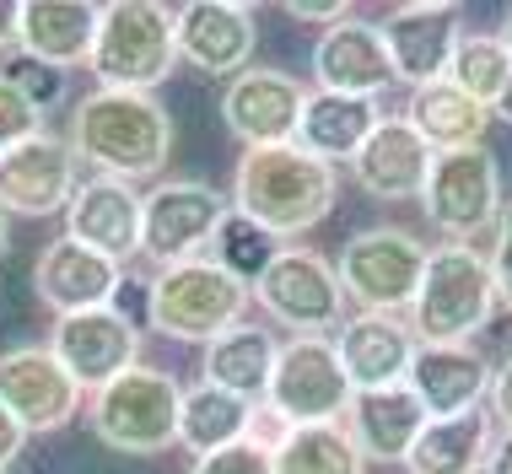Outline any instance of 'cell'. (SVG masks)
Masks as SVG:
<instances>
[{
  "label": "cell",
  "instance_id": "34",
  "mask_svg": "<svg viewBox=\"0 0 512 474\" xmlns=\"http://www.w3.org/2000/svg\"><path fill=\"white\" fill-rule=\"evenodd\" d=\"M17 87L27 103L38 108V114H49V108H60L65 103V92H71V81H65V71H54V65H38V60H27V54H11L6 60V71H0Z\"/></svg>",
  "mask_w": 512,
  "mask_h": 474
},
{
  "label": "cell",
  "instance_id": "42",
  "mask_svg": "<svg viewBox=\"0 0 512 474\" xmlns=\"http://www.w3.org/2000/svg\"><path fill=\"white\" fill-rule=\"evenodd\" d=\"M17 11H22V0L17 6L0 0V54H17Z\"/></svg>",
  "mask_w": 512,
  "mask_h": 474
},
{
  "label": "cell",
  "instance_id": "12",
  "mask_svg": "<svg viewBox=\"0 0 512 474\" xmlns=\"http://www.w3.org/2000/svg\"><path fill=\"white\" fill-rule=\"evenodd\" d=\"M313 87H302L292 71L275 65H248L243 76H232L221 87V124L232 141H243V151L259 146H292L308 114Z\"/></svg>",
  "mask_w": 512,
  "mask_h": 474
},
{
  "label": "cell",
  "instance_id": "41",
  "mask_svg": "<svg viewBox=\"0 0 512 474\" xmlns=\"http://www.w3.org/2000/svg\"><path fill=\"white\" fill-rule=\"evenodd\" d=\"M22 448H27V431L17 426V415L0 404V469H11L22 458Z\"/></svg>",
  "mask_w": 512,
  "mask_h": 474
},
{
  "label": "cell",
  "instance_id": "4",
  "mask_svg": "<svg viewBox=\"0 0 512 474\" xmlns=\"http://www.w3.org/2000/svg\"><path fill=\"white\" fill-rule=\"evenodd\" d=\"M178 65V6L162 0H108L87 71L103 92H157Z\"/></svg>",
  "mask_w": 512,
  "mask_h": 474
},
{
  "label": "cell",
  "instance_id": "1",
  "mask_svg": "<svg viewBox=\"0 0 512 474\" xmlns=\"http://www.w3.org/2000/svg\"><path fill=\"white\" fill-rule=\"evenodd\" d=\"M65 141H71L76 162H87L98 178L146 184V178H162V167L173 162L178 130L157 97L92 87L87 97H76Z\"/></svg>",
  "mask_w": 512,
  "mask_h": 474
},
{
  "label": "cell",
  "instance_id": "13",
  "mask_svg": "<svg viewBox=\"0 0 512 474\" xmlns=\"http://www.w3.org/2000/svg\"><path fill=\"white\" fill-rule=\"evenodd\" d=\"M81 388L49 345H11L0 351V404L17 415L27 437H49L65 431L81 415Z\"/></svg>",
  "mask_w": 512,
  "mask_h": 474
},
{
  "label": "cell",
  "instance_id": "16",
  "mask_svg": "<svg viewBox=\"0 0 512 474\" xmlns=\"http://www.w3.org/2000/svg\"><path fill=\"white\" fill-rule=\"evenodd\" d=\"M49 351L60 356V367L71 372L87 394H98L103 383H114L130 367H141V329L124 324L114 308L71 313V318H54Z\"/></svg>",
  "mask_w": 512,
  "mask_h": 474
},
{
  "label": "cell",
  "instance_id": "47",
  "mask_svg": "<svg viewBox=\"0 0 512 474\" xmlns=\"http://www.w3.org/2000/svg\"><path fill=\"white\" fill-rule=\"evenodd\" d=\"M0 474H11V469H0Z\"/></svg>",
  "mask_w": 512,
  "mask_h": 474
},
{
  "label": "cell",
  "instance_id": "11",
  "mask_svg": "<svg viewBox=\"0 0 512 474\" xmlns=\"http://www.w3.org/2000/svg\"><path fill=\"white\" fill-rule=\"evenodd\" d=\"M232 216V194H221L205 178H162L146 189V216H141V259L151 270L205 259L216 248L221 221Z\"/></svg>",
  "mask_w": 512,
  "mask_h": 474
},
{
  "label": "cell",
  "instance_id": "25",
  "mask_svg": "<svg viewBox=\"0 0 512 474\" xmlns=\"http://www.w3.org/2000/svg\"><path fill=\"white\" fill-rule=\"evenodd\" d=\"M345 431H351V442L362 448L367 464H405L415 437L426 431V410L405 383L399 388H372V394L351 399Z\"/></svg>",
  "mask_w": 512,
  "mask_h": 474
},
{
  "label": "cell",
  "instance_id": "40",
  "mask_svg": "<svg viewBox=\"0 0 512 474\" xmlns=\"http://www.w3.org/2000/svg\"><path fill=\"white\" fill-rule=\"evenodd\" d=\"M286 17L292 22H318V27H335L351 17V6L345 0H286Z\"/></svg>",
  "mask_w": 512,
  "mask_h": 474
},
{
  "label": "cell",
  "instance_id": "32",
  "mask_svg": "<svg viewBox=\"0 0 512 474\" xmlns=\"http://www.w3.org/2000/svg\"><path fill=\"white\" fill-rule=\"evenodd\" d=\"M448 81L459 92H469L475 103L496 108V97L512 81V49L502 44V33H469L464 27L459 49H453V65H448Z\"/></svg>",
  "mask_w": 512,
  "mask_h": 474
},
{
  "label": "cell",
  "instance_id": "10",
  "mask_svg": "<svg viewBox=\"0 0 512 474\" xmlns=\"http://www.w3.org/2000/svg\"><path fill=\"white\" fill-rule=\"evenodd\" d=\"M351 399H356V388L340 367L335 334H292V340H281L270 394H265V410L275 421L281 426H340Z\"/></svg>",
  "mask_w": 512,
  "mask_h": 474
},
{
  "label": "cell",
  "instance_id": "2",
  "mask_svg": "<svg viewBox=\"0 0 512 474\" xmlns=\"http://www.w3.org/2000/svg\"><path fill=\"white\" fill-rule=\"evenodd\" d=\"M340 205V167L292 146L243 151L232 167V211L259 221L275 243H297L318 232Z\"/></svg>",
  "mask_w": 512,
  "mask_h": 474
},
{
  "label": "cell",
  "instance_id": "21",
  "mask_svg": "<svg viewBox=\"0 0 512 474\" xmlns=\"http://www.w3.org/2000/svg\"><path fill=\"white\" fill-rule=\"evenodd\" d=\"M335 351L356 394H372V388H399L410 378L421 340H415L410 318L399 313H351L335 329Z\"/></svg>",
  "mask_w": 512,
  "mask_h": 474
},
{
  "label": "cell",
  "instance_id": "38",
  "mask_svg": "<svg viewBox=\"0 0 512 474\" xmlns=\"http://www.w3.org/2000/svg\"><path fill=\"white\" fill-rule=\"evenodd\" d=\"M108 308H114L124 324H135V329H151V275L141 281V275H130L124 270V281L114 286V297H108Z\"/></svg>",
  "mask_w": 512,
  "mask_h": 474
},
{
  "label": "cell",
  "instance_id": "35",
  "mask_svg": "<svg viewBox=\"0 0 512 474\" xmlns=\"http://www.w3.org/2000/svg\"><path fill=\"white\" fill-rule=\"evenodd\" d=\"M189 474H275V448H270V437L248 431L243 442H232V448L195 458V469H189Z\"/></svg>",
  "mask_w": 512,
  "mask_h": 474
},
{
  "label": "cell",
  "instance_id": "19",
  "mask_svg": "<svg viewBox=\"0 0 512 474\" xmlns=\"http://www.w3.org/2000/svg\"><path fill=\"white\" fill-rule=\"evenodd\" d=\"M308 71H313V92L367 97V103H378L394 81L378 22H362V17H345L335 27H324L313 54H308Z\"/></svg>",
  "mask_w": 512,
  "mask_h": 474
},
{
  "label": "cell",
  "instance_id": "17",
  "mask_svg": "<svg viewBox=\"0 0 512 474\" xmlns=\"http://www.w3.org/2000/svg\"><path fill=\"white\" fill-rule=\"evenodd\" d=\"M378 33H383V49H389L394 81L432 87V81H448V65H453V49H459L464 27H459V6L410 0V6H394L378 22Z\"/></svg>",
  "mask_w": 512,
  "mask_h": 474
},
{
  "label": "cell",
  "instance_id": "14",
  "mask_svg": "<svg viewBox=\"0 0 512 474\" xmlns=\"http://www.w3.org/2000/svg\"><path fill=\"white\" fill-rule=\"evenodd\" d=\"M76 151L65 135L38 130L27 135L22 146H11L0 157V211L6 216H27V221H44V216H65L76 194Z\"/></svg>",
  "mask_w": 512,
  "mask_h": 474
},
{
  "label": "cell",
  "instance_id": "33",
  "mask_svg": "<svg viewBox=\"0 0 512 474\" xmlns=\"http://www.w3.org/2000/svg\"><path fill=\"white\" fill-rule=\"evenodd\" d=\"M286 243H275V237L259 227V221H248V216H238L232 211L227 221H221V232H216V248H211V259L221 264V270H232L238 281H248L254 286L259 275H265V264L281 254Z\"/></svg>",
  "mask_w": 512,
  "mask_h": 474
},
{
  "label": "cell",
  "instance_id": "46",
  "mask_svg": "<svg viewBox=\"0 0 512 474\" xmlns=\"http://www.w3.org/2000/svg\"><path fill=\"white\" fill-rule=\"evenodd\" d=\"M502 44L512 49V11H507V22H502Z\"/></svg>",
  "mask_w": 512,
  "mask_h": 474
},
{
  "label": "cell",
  "instance_id": "39",
  "mask_svg": "<svg viewBox=\"0 0 512 474\" xmlns=\"http://www.w3.org/2000/svg\"><path fill=\"white\" fill-rule=\"evenodd\" d=\"M486 410H491L496 431H512V356H507V361H496V372H491V394H486Z\"/></svg>",
  "mask_w": 512,
  "mask_h": 474
},
{
  "label": "cell",
  "instance_id": "3",
  "mask_svg": "<svg viewBox=\"0 0 512 474\" xmlns=\"http://www.w3.org/2000/svg\"><path fill=\"white\" fill-rule=\"evenodd\" d=\"M502 313L491 259L475 243H437L410 302V329L421 345H475V334Z\"/></svg>",
  "mask_w": 512,
  "mask_h": 474
},
{
  "label": "cell",
  "instance_id": "36",
  "mask_svg": "<svg viewBox=\"0 0 512 474\" xmlns=\"http://www.w3.org/2000/svg\"><path fill=\"white\" fill-rule=\"evenodd\" d=\"M38 130H44V114L0 76V157H6L11 146H22L27 135H38Z\"/></svg>",
  "mask_w": 512,
  "mask_h": 474
},
{
  "label": "cell",
  "instance_id": "28",
  "mask_svg": "<svg viewBox=\"0 0 512 474\" xmlns=\"http://www.w3.org/2000/svg\"><path fill=\"white\" fill-rule=\"evenodd\" d=\"M383 124V108L367 97H335V92H313L308 114H302L297 146L308 157L329 162V167H351L356 151L367 146V135Z\"/></svg>",
  "mask_w": 512,
  "mask_h": 474
},
{
  "label": "cell",
  "instance_id": "20",
  "mask_svg": "<svg viewBox=\"0 0 512 474\" xmlns=\"http://www.w3.org/2000/svg\"><path fill=\"white\" fill-rule=\"evenodd\" d=\"M496 361L480 345H421L410 361L405 388L421 399L426 421H453V415L486 410Z\"/></svg>",
  "mask_w": 512,
  "mask_h": 474
},
{
  "label": "cell",
  "instance_id": "43",
  "mask_svg": "<svg viewBox=\"0 0 512 474\" xmlns=\"http://www.w3.org/2000/svg\"><path fill=\"white\" fill-rule=\"evenodd\" d=\"M486 474H512V431H502V437H496V448H491V458H486Z\"/></svg>",
  "mask_w": 512,
  "mask_h": 474
},
{
  "label": "cell",
  "instance_id": "8",
  "mask_svg": "<svg viewBox=\"0 0 512 474\" xmlns=\"http://www.w3.org/2000/svg\"><path fill=\"white\" fill-rule=\"evenodd\" d=\"M426 227H432L442 243H475L496 232L502 221V162H496L491 146H469V151H442L432 162V178H426L421 200Z\"/></svg>",
  "mask_w": 512,
  "mask_h": 474
},
{
  "label": "cell",
  "instance_id": "30",
  "mask_svg": "<svg viewBox=\"0 0 512 474\" xmlns=\"http://www.w3.org/2000/svg\"><path fill=\"white\" fill-rule=\"evenodd\" d=\"M259 421V404H243L232 394H221V388L211 383H195L184 388V421H178V448H189L195 458L205 453H221L232 448V442H243L248 431H254Z\"/></svg>",
  "mask_w": 512,
  "mask_h": 474
},
{
  "label": "cell",
  "instance_id": "24",
  "mask_svg": "<svg viewBox=\"0 0 512 474\" xmlns=\"http://www.w3.org/2000/svg\"><path fill=\"white\" fill-rule=\"evenodd\" d=\"M103 6L92 0H22L17 11V54L54 71H76L92 60Z\"/></svg>",
  "mask_w": 512,
  "mask_h": 474
},
{
  "label": "cell",
  "instance_id": "22",
  "mask_svg": "<svg viewBox=\"0 0 512 474\" xmlns=\"http://www.w3.org/2000/svg\"><path fill=\"white\" fill-rule=\"evenodd\" d=\"M119 281H124V270L114 259L92 254V248L71 243V237H54V243H44L33 259V297L44 302L54 318L108 308V297H114Z\"/></svg>",
  "mask_w": 512,
  "mask_h": 474
},
{
  "label": "cell",
  "instance_id": "26",
  "mask_svg": "<svg viewBox=\"0 0 512 474\" xmlns=\"http://www.w3.org/2000/svg\"><path fill=\"white\" fill-rule=\"evenodd\" d=\"M399 119L421 135L426 146L437 151H469V146H486L491 130V108L475 103L469 92H459L453 81H432V87H410Z\"/></svg>",
  "mask_w": 512,
  "mask_h": 474
},
{
  "label": "cell",
  "instance_id": "5",
  "mask_svg": "<svg viewBox=\"0 0 512 474\" xmlns=\"http://www.w3.org/2000/svg\"><path fill=\"white\" fill-rule=\"evenodd\" d=\"M178 421H184V383L168 367H146V361L87 399L92 437L124 458H162L178 448Z\"/></svg>",
  "mask_w": 512,
  "mask_h": 474
},
{
  "label": "cell",
  "instance_id": "6",
  "mask_svg": "<svg viewBox=\"0 0 512 474\" xmlns=\"http://www.w3.org/2000/svg\"><path fill=\"white\" fill-rule=\"evenodd\" d=\"M254 308V286L205 254L151 275V329L178 345H211L216 334L238 329Z\"/></svg>",
  "mask_w": 512,
  "mask_h": 474
},
{
  "label": "cell",
  "instance_id": "9",
  "mask_svg": "<svg viewBox=\"0 0 512 474\" xmlns=\"http://www.w3.org/2000/svg\"><path fill=\"white\" fill-rule=\"evenodd\" d=\"M254 308L292 334H335L351 318L335 259L308 243H286L254 281Z\"/></svg>",
  "mask_w": 512,
  "mask_h": 474
},
{
  "label": "cell",
  "instance_id": "37",
  "mask_svg": "<svg viewBox=\"0 0 512 474\" xmlns=\"http://www.w3.org/2000/svg\"><path fill=\"white\" fill-rule=\"evenodd\" d=\"M491 281H496V302H502V313L512 318V200L502 205V221H496L491 232Z\"/></svg>",
  "mask_w": 512,
  "mask_h": 474
},
{
  "label": "cell",
  "instance_id": "18",
  "mask_svg": "<svg viewBox=\"0 0 512 474\" xmlns=\"http://www.w3.org/2000/svg\"><path fill=\"white\" fill-rule=\"evenodd\" d=\"M141 216H146V194H135V184L92 173L81 178L71 205H65V237L124 270L130 259H141Z\"/></svg>",
  "mask_w": 512,
  "mask_h": 474
},
{
  "label": "cell",
  "instance_id": "29",
  "mask_svg": "<svg viewBox=\"0 0 512 474\" xmlns=\"http://www.w3.org/2000/svg\"><path fill=\"white\" fill-rule=\"evenodd\" d=\"M496 437L502 431H496L491 410H469V415H453V421H426L405 469L410 474H486Z\"/></svg>",
  "mask_w": 512,
  "mask_h": 474
},
{
  "label": "cell",
  "instance_id": "45",
  "mask_svg": "<svg viewBox=\"0 0 512 474\" xmlns=\"http://www.w3.org/2000/svg\"><path fill=\"white\" fill-rule=\"evenodd\" d=\"M6 254H11V216L0 211V259H6Z\"/></svg>",
  "mask_w": 512,
  "mask_h": 474
},
{
  "label": "cell",
  "instance_id": "15",
  "mask_svg": "<svg viewBox=\"0 0 512 474\" xmlns=\"http://www.w3.org/2000/svg\"><path fill=\"white\" fill-rule=\"evenodd\" d=\"M259 49V11L243 0H184L178 6V60L195 71L232 81L254 65Z\"/></svg>",
  "mask_w": 512,
  "mask_h": 474
},
{
  "label": "cell",
  "instance_id": "44",
  "mask_svg": "<svg viewBox=\"0 0 512 474\" xmlns=\"http://www.w3.org/2000/svg\"><path fill=\"white\" fill-rule=\"evenodd\" d=\"M491 119H502V124H512V81H507V87H502V97H496Z\"/></svg>",
  "mask_w": 512,
  "mask_h": 474
},
{
  "label": "cell",
  "instance_id": "27",
  "mask_svg": "<svg viewBox=\"0 0 512 474\" xmlns=\"http://www.w3.org/2000/svg\"><path fill=\"white\" fill-rule=\"evenodd\" d=\"M275 356H281L275 329L243 318L238 329L216 334V340L205 345V383L221 388V394H232V399H243V404H265Z\"/></svg>",
  "mask_w": 512,
  "mask_h": 474
},
{
  "label": "cell",
  "instance_id": "31",
  "mask_svg": "<svg viewBox=\"0 0 512 474\" xmlns=\"http://www.w3.org/2000/svg\"><path fill=\"white\" fill-rule=\"evenodd\" d=\"M275 474H367L372 464L340 426H281L275 431Z\"/></svg>",
  "mask_w": 512,
  "mask_h": 474
},
{
  "label": "cell",
  "instance_id": "7",
  "mask_svg": "<svg viewBox=\"0 0 512 474\" xmlns=\"http://www.w3.org/2000/svg\"><path fill=\"white\" fill-rule=\"evenodd\" d=\"M426 254L432 248L421 243V232L399 227V221H378V227H356L340 243V286L345 302L356 313H410L415 286L426 275Z\"/></svg>",
  "mask_w": 512,
  "mask_h": 474
},
{
  "label": "cell",
  "instance_id": "23",
  "mask_svg": "<svg viewBox=\"0 0 512 474\" xmlns=\"http://www.w3.org/2000/svg\"><path fill=\"white\" fill-rule=\"evenodd\" d=\"M437 151L421 141L399 114H383V124L367 135V146L356 151V162L345 167L351 184L367 200H421L426 178H432Z\"/></svg>",
  "mask_w": 512,
  "mask_h": 474
}]
</instances>
